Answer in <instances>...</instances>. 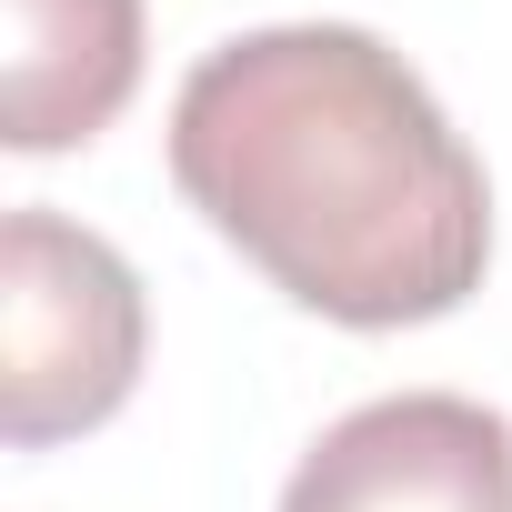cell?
I'll list each match as a JSON object with an SVG mask.
<instances>
[{
  "label": "cell",
  "instance_id": "6da1fadb",
  "mask_svg": "<svg viewBox=\"0 0 512 512\" xmlns=\"http://www.w3.org/2000/svg\"><path fill=\"white\" fill-rule=\"evenodd\" d=\"M171 181L241 262L352 332L442 322L492 262L472 141L422 71L352 21L221 41L171 101Z\"/></svg>",
  "mask_w": 512,
  "mask_h": 512
},
{
  "label": "cell",
  "instance_id": "7a4b0ae2",
  "mask_svg": "<svg viewBox=\"0 0 512 512\" xmlns=\"http://www.w3.org/2000/svg\"><path fill=\"white\" fill-rule=\"evenodd\" d=\"M0 432L11 452L71 442L131 402L141 372V282L131 262L61 221V211H11L0 231Z\"/></svg>",
  "mask_w": 512,
  "mask_h": 512
},
{
  "label": "cell",
  "instance_id": "3957f363",
  "mask_svg": "<svg viewBox=\"0 0 512 512\" xmlns=\"http://www.w3.org/2000/svg\"><path fill=\"white\" fill-rule=\"evenodd\" d=\"M282 512H512V422L462 392H392L342 412Z\"/></svg>",
  "mask_w": 512,
  "mask_h": 512
},
{
  "label": "cell",
  "instance_id": "277c9868",
  "mask_svg": "<svg viewBox=\"0 0 512 512\" xmlns=\"http://www.w3.org/2000/svg\"><path fill=\"white\" fill-rule=\"evenodd\" d=\"M141 81V0H11V91L0 141L11 151H71L121 121Z\"/></svg>",
  "mask_w": 512,
  "mask_h": 512
}]
</instances>
